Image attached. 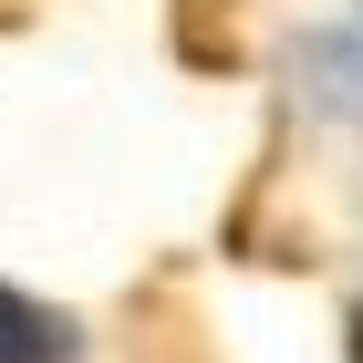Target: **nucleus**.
<instances>
[{"label":"nucleus","mask_w":363,"mask_h":363,"mask_svg":"<svg viewBox=\"0 0 363 363\" xmlns=\"http://www.w3.org/2000/svg\"><path fill=\"white\" fill-rule=\"evenodd\" d=\"M0 363H73V322L0 280Z\"/></svg>","instance_id":"1"},{"label":"nucleus","mask_w":363,"mask_h":363,"mask_svg":"<svg viewBox=\"0 0 363 363\" xmlns=\"http://www.w3.org/2000/svg\"><path fill=\"white\" fill-rule=\"evenodd\" d=\"M353 363H363V311H353Z\"/></svg>","instance_id":"2"}]
</instances>
